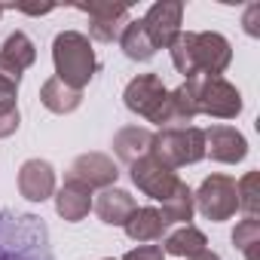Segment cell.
Wrapping results in <instances>:
<instances>
[{
	"label": "cell",
	"mask_w": 260,
	"mask_h": 260,
	"mask_svg": "<svg viewBox=\"0 0 260 260\" xmlns=\"http://www.w3.org/2000/svg\"><path fill=\"white\" fill-rule=\"evenodd\" d=\"M172 64L184 80L220 77L233 61V46L217 31H181L169 46Z\"/></svg>",
	"instance_id": "obj_1"
},
{
	"label": "cell",
	"mask_w": 260,
	"mask_h": 260,
	"mask_svg": "<svg viewBox=\"0 0 260 260\" xmlns=\"http://www.w3.org/2000/svg\"><path fill=\"white\" fill-rule=\"evenodd\" d=\"M0 260H55L43 217L0 208Z\"/></svg>",
	"instance_id": "obj_2"
},
{
	"label": "cell",
	"mask_w": 260,
	"mask_h": 260,
	"mask_svg": "<svg viewBox=\"0 0 260 260\" xmlns=\"http://www.w3.org/2000/svg\"><path fill=\"white\" fill-rule=\"evenodd\" d=\"M52 64H55V80L83 92L98 71L92 40L80 31H58L52 40Z\"/></svg>",
	"instance_id": "obj_3"
},
{
	"label": "cell",
	"mask_w": 260,
	"mask_h": 260,
	"mask_svg": "<svg viewBox=\"0 0 260 260\" xmlns=\"http://www.w3.org/2000/svg\"><path fill=\"white\" fill-rule=\"evenodd\" d=\"M150 156H156L172 172L181 169V166H196L199 159H205V132L199 125L159 128V132H153Z\"/></svg>",
	"instance_id": "obj_4"
},
{
	"label": "cell",
	"mask_w": 260,
	"mask_h": 260,
	"mask_svg": "<svg viewBox=\"0 0 260 260\" xmlns=\"http://www.w3.org/2000/svg\"><path fill=\"white\" fill-rule=\"evenodd\" d=\"M125 107L135 116H144L147 122H156L159 128L166 125V107H169V89L162 77L156 74H138L135 80H128L122 92Z\"/></svg>",
	"instance_id": "obj_5"
},
{
	"label": "cell",
	"mask_w": 260,
	"mask_h": 260,
	"mask_svg": "<svg viewBox=\"0 0 260 260\" xmlns=\"http://www.w3.org/2000/svg\"><path fill=\"white\" fill-rule=\"evenodd\" d=\"M193 208L205 217V220H230L239 211V199H236V181L230 175H208L199 190L193 193Z\"/></svg>",
	"instance_id": "obj_6"
},
{
	"label": "cell",
	"mask_w": 260,
	"mask_h": 260,
	"mask_svg": "<svg viewBox=\"0 0 260 260\" xmlns=\"http://www.w3.org/2000/svg\"><path fill=\"white\" fill-rule=\"evenodd\" d=\"M196 104L199 113L214 119H236L242 113V92L223 77H199L196 80Z\"/></svg>",
	"instance_id": "obj_7"
},
{
	"label": "cell",
	"mask_w": 260,
	"mask_h": 260,
	"mask_svg": "<svg viewBox=\"0 0 260 260\" xmlns=\"http://www.w3.org/2000/svg\"><path fill=\"white\" fill-rule=\"evenodd\" d=\"M128 178H132V184H135L144 196H150V199H156V202H166V199L175 193V187L181 184L178 172H172L169 166H162V162H159L156 156H150V153L128 166Z\"/></svg>",
	"instance_id": "obj_8"
},
{
	"label": "cell",
	"mask_w": 260,
	"mask_h": 260,
	"mask_svg": "<svg viewBox=\"0 0 260 260\" xmlns=\"http://www.w3.org/2000/svg\"><path fill=\"white\" fill-rule=\"evenodd\" d=\"M144 31L150 34L156 49H169L172 40L181 34L184 25V4L181 0H156V4L144 13Z\"/></svg>",
	"instance_id": "obj_9"
},
{
	"label": "cell",
	"mask_w": 260,
	"mask_h": 260,
	"mask_svg": "<svg viewBox=\"0 0 260 260\" xmlns=\"http://www.w3.org/2000/svg\"><path fill=\"white\" fill-rule=\"evenodd\" d=\"M116 178H119V169H116V162L107 153H80L71 162L64 181L83 184L89 190H107V187L116 184Z\"/></svg>",
	"instance_id": "obj_10"
},
{
	"label": "cell",
	"mask_w": 260,
	"mask_h": 260,
	"mask_svg": "<svg viewBox=\"0 0 260 260\" xmlns=\"http://www.w3.org/2000/svg\"><path fill=\"white\" fill-rule=\"evenodd\" d=\"M77 10L89 16V37L98 43L119 40V34L128 22L125 4H77Z\"/></svg>",
	"instance_id": "obj_11"
},
{
	"label": "cell",
	"mask_w": 260,
	"mask_h": 260,
	"mask_svg": "<svg viewBox=\"0 0 260 260\" xmlns=\"http://www.w3.org/2000/svg\"><path fill=\"white\" fill-rule=\"evenodd\" d=\"M205 132V156H211L214 162H223V166H236L248 156V141L239 128L233 125H211V128H202Z\"/></svg>",
	"instance_id": "obj_12"
},
{
	"label": "cell",
	"mask_w": 260,
	"mask_h": 260,
	"mask_svg": "<svg viewBox=\"0 0 260 260\" xmlns=\"http://www.w3.org/2000/svg\"><path fill=\"white\" fill-rule=\"evenodd\" d=\"M19 193L28 202H46L55 196V169L46 159H25L19 169Z\"/></svg>",
	"instance_id": "obj_13"
},
{
	"label": "cell",
	"mask_w": 260,
	"mask_h": 260,
	"mask_svg": "<svg viewBox=\"0 0 260 260\" xmlns=\"http://www.w3.org/2000/svg\"><path fill=\"white\" fill-rule=\"evenodd\" d=\"M92 208H95V214L101 217V223H107V226H125L128 214H132L138 205H135V199H132V193H128V190L107 187V190L92 202Z\"/></svg>",
	"instance_id": "obj_14"
},
{
	"label": "cell",
	"mask_w": 260,
	"mask_h": 260,
	"mask_svg": "<svg viewBox=\"0 0 260 260\" xmlns=\"http://www.w3.org/2000/svg\"><path fill=\"white\" fill-rule=\"evenodd\" d=\"M150 147H153V132L144 128V125H125V128H119V132L113 135V153L125 166H132L141 156H147Z\"/></svg>",
	"instance_id": "obj_15"
},
{
	"label": "cell",
	"mask_w": 260,
	"mask_h": 260,
	"mask_svg": "<svg viewBox=\"0 0 260 260\" xmlns=\"http://www.w3.org/2000/svg\"><path fill=\"white\" fill-rule=\"evenodd\" d=\"M199 116V104H196V80H184L178 89L169 92V107H166V125H187Z\"/></svg>",
	"instance_id": "obj_16"
},
{
	"label": "cell",
	"mask_w": 260,
	"mask_h": 260,
	"mask_svg": "<svg viewBox=\"0 0 260 260\" xmlns=\"http://www.w3.org/2000/svg\"><path fill=\"white\" fill-rule=\"evenodd\" d=\"M55 211H58V217L68 220V223L83 220V217L92 211V190L83 187V184L64 181V187L55 193Z\"/></svg>",
	"instance_id": "obj_17"
},
{
	"label": "cell",
	"mask_w": 260,
	"mask_h": 260,
	"mask_svg": "<svg viewBox=\"0 0 260 260\" xmlns=\"http://www.w3.org/2000/svg\"><path fill=\"white\" fill-rule=\"evenodd\" d=\"M122 230H125V236L132 239V242H156V239L166 236L169 226H166L159 208L144 205V208H135L132 214H128V220H125Z\"/></svg>",
	"instance_id": "obj_18"
},
{
	"label": "cell",
	"mask_w": 260,
	"mask_h": 260,
	"mask_svg": "<svg viewBox=\"0 0 260 260\" xmlns=\"http://www.w3.org/2000/svg\"><path fill=\"white\" fill-rule=\"evenodd\" d=\"M116 43L122 46L125 58H132V61H150V58L159 52V49L153 46L150 34L144 31V22H141V19H128Z\"/></svg>",
	"instance_id": "obj_19"
},
{
	"label": "cell",
	"mask_w": 260,
	"mask_h": 260,
	"mask_svg": "<svg viewBox=\"0 0 260 260\" xmlns=\"http://www.w3.org/2000/svg\"><path fill=\"white\" fill-rule=\"evenodd\" d=\"M0 61L4 64H10L13 71H28L34 61H37V46H34V40L25 34V31H13L7 40H4V46H0Z\"/></svg>",
	"instance_id": "obj_20"
},
{
	"label": "cell",
	"mask_w": 260,
	"mask_h": 260,
	"mask_svg": "<svg viewBox=\"0 0 260 260\" xmlns=\"http://www.w3.org/2000/svg\"><path fill=\"white\" fill-rule=\"evenodd\" d=\"M166 254H172V257H196L199 251H205L208 248V239H205V233L202 230H196V226H190V223H184V226H178L175 233H169L166 236V242L159 245Z\"/></svg>",
	"instance_id": "obj_21"
},
{
	"label": "cell",
	"mask_w": 260,
	"mask_h": 260,
	"mask_svg": "<svg viewBox=\"0 0 260 260\" xmlns=\"http://www.w3.org/2000/svg\"><path fill=\"white\" fill-rule=\"evenodd\" d=\"M80 101H83V92L64 86V83L55 80V77H49V80L40 86V104H43L46 110H52V113H74V110L80 107Z\"/></svg>",
	"instance_id": "obj_22"
},
{
	"label": "cell",
	"mask_w": 260,
	"mask_h": 260,
	"mask_svg": "<svg viewBox=\"0 0 260 260\" xmlns=\"http://www.w3.org/2000/svg\"><path fill=\"white\" fill-rule=\"evenodd\" d=\"M193 190L181 181L178 187H175V193L162 202V208H159V214H162V220H166V226H172V223H190L193 220Z\"/></svg>",
	"instance_id": "obj_23"
},
{
	"label": "cell",
	"mask_w": 260,
	"mask_h": 260,
	"mask_svg": "<svg viewBox=\"0 0 260 260\" xmlns=\"http://www.w3.org/2000/svg\"><path fill=\"white\" fill-rule=\"evenodd\" d=\"M233 245L245 254V260H260V220L245 217L233 230Z\"/></svg>",
	"instance_id": "obj_24"
},
{
	"label": "cell",
	"mask_w": 260,
	"mask_h": 260,
	"mask_svg": "<svg viewBox=\"0 0 260 260\" xmlns=\"http://www.w3.org/2000/svg\"><path fill=\"white\" fill-rule=\"evenodd\" d=\"M236 199H239V208L245 211V217H257V211H260V172H248V175H242V181H236Z\"/></svg>",
	"instance_id": "obj_25"
},
{
	"label": "cell",
	"mask_w": 260,
	"mask_h": 260,
	"mask_svg": "<svg viewBox=\"0 0 260 260\" xmlns=\"http://www.w3.org/2000/svg\"><path fill=\"white\" fill-rule=\"evenodd\" d=\"M19 122H22V113H19L16 101H0V138L16 135Z\"/></svg>",
	"instance_id": "obj_26"
},
{
	"label": "cell",
	"mask_w": 260,
	"mask_h": 260,
	"mask_svg": "<svg viewBox=\"0 0 260 260\" xmlns=\"http://www.w3.org/2000/svg\"><path fill=\"white\" fill-rule=\"evenodd\" d=\"M19 83H22V74L13 71L10 64L0 61V101H16V95H19Z\"/></svg>",
	"instance_id": "obj_27"
},
{
	"label": "cell",
	"mask_w": 260,
	"mask_h": 260,
	"mask_svg": "<svg viewBox=\"0 0 260 260\" xmlns=\"http://www.w3.org/2000/svg\"><path fill=\"white\" fill-rule=\"evenodd\" d=\"M166 257V251L159 248V245H138V248H132L122 260H162Z\"/></svg>",
	"instance_id": "obj_28"
},
{
	"label": "cell",
	"mask_w": 260,
	"mask_h": 260,
	"mask_svg": "<svg viewBox=\"0 0 260 260\" xmlns=\"http://www.w3.org/2000/svg\"><path fill=\"white\" fill-rule=\"evenodd\" d=\"M242 25H245V34L248 37H260V4H251L242 16Z\"/></svg>",
	"instance_id": "obj_29"
},
{
	"label": "cell",
	"mask_w": 260,
	"mask_h": 260,
	"mask_svg": "<svg viewBox=\"0 0 260 260\" xmlns=\"http://www.w3.org/2000/svg\"><path fill=\"white\" fill-rule=\"evenodd\" d=\"M190 260H220V254H214V251H208V248H205V251H199V254H196V257H190Z\"/></svg>",
	"instance_id": "obj_30"
},
{
	"label": "cell",
	"mask_w": 260,
	"mask_h": 260,
	"mask_svg": "<svg viewBox=\"0 0 260 260\" xmlns=\"http://www.w3.org/2000/svg\"><path fill=\"white\" fill-rule=\"evenodd\" d=\"M4 10H7V7H4V4H0V16H4Z\"/></svg>",
	"instance_id": "obj_31"
},
{
	"label": "cell",
	"mask_w": 260,
	"mask_h": 260,
	"mask_svg": "<svg viewBox=\"0 0 260 260\" xmlns=\"http://www.w3.org/2000/svg\"><path fill=\"white\" fill-rule=\"evenodd\" d=\"M107 260H113V257H107Z\"/></svg>",
	"instance_id": "obj_32"
}]
</instances>
